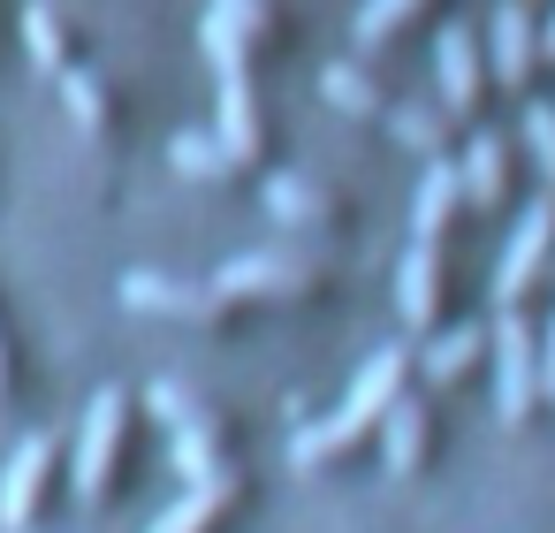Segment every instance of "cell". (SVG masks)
Segmentation results:
<instances>
[{"label": "cell", "instance_id": "obj_29", "mask_svg": "<svg viewBox=\"0 0 555 533\" xmlns=\"http://www.w3.org/2000/svg\"><path fill=\"white\" fill-rule=\"evenodd\" d=\"M0 396H9V351H0Z\"/></svg>", "mask_w": 555, "mask_h": 533}, {"label": "cell", "instance_id": "obj_15", "mask_svg": "<svg viewBox=\"0 0 555 533\" xmlns=\"http://www.w3.org/2000/svg\"><path fill=\"white\" fill-rule=\"evenodd\" d=\"M426 449H434V404L396 396L388 419H380V465H388V480H411L426 465Z\"/></svg>", "mask_w": 555, "mask_h": 533}, {"label": "cell", "instance_id": "obj_12", "mask_svg": "<svg viewBox=\"0 0 555 533\" xmlns=\"http://www.w3.org/2000/svg\"><path fill=\"white\" fill-rule=\"evenodd\" d=\"M259 31H267V0H206V16H198V47H206L214 77H221V69H244V62H251V47H259Z\"/></svg>", "mask_w": 555, "mask_h": 533}, {"label": "cell", "instance_id": "obj_10", "mask_svg": "<svg viewBox=\"0 0 555 533\" xmlns=\"http://www.w3.org/2000/svg\"><path fill=\"white\" fill-rule=\"evenodd\" d=\"M434 85H441L449 115L479 107V92H487V47H479L472 24H441V39H434Z\"/></svg>", "mask_w": 555, "mask_h": 533}, {"label": "cell", "instance_id": "obj_11", "mask_svg": "<svg viewBox=\"0 0 555 533\" xmlns=\"http://www.w3.org/2000/svg\"><path fill=\"white\" fill-rule=\"evenodd\" d=\"M236 503H244V472H236V465H221V472L191 480V487L153 518V533H221V525L236 518Z\"/></svg>", "mask_w": 555, "mask_h": 533}, {"label": "cell", "instance_id": "obj_6", "mask_svg": "<svg viewBox=\"0 0 555 533\" xmlns=\"http://www.w3.org/2000/svg\"><path fill=\"white\" fill-rule=\"evenodd\" d=\"M547 267H555V191H540V199L517 214V229H509V244H502V267H494V297H502V305H525V290H532Z\"/></svg>", "mask_w": 555, "mask_h": 533}, {"label": "cell", "instance_id": "obj_7", "mask_svg": "<svg viewBox=\"0 0 555 533\" xmlns=\"http://www.w3.org/2000/svg\"><path fill=\"white\" fill-rule=\"evenodd\" d=\"M115 290L130 313H153V320H221L229 313L221 282H191V275H160V267H130Z\"/></svg>", "mask_w": 555, "mask_h": 533}, {"label": "cell", "instance_id": "obj_28", "mask_svg": "<svg viewBox=\"0 0 555 533\" xmlns=\"http://www.w3.org/2000/svg\"><path fill=\"white\" fill-rule=\"evenodd\" d=\"M540 62H555V16L540 24Z\"/></svg>", "mask_w": 555, "mask_h": 533}, {"label": "cell", "instance_id": "obj_24", "mask_svg": "<svg viewBox=\"0 0 555 533\" xmlns=\"http://www.w3.org/2000/svg\"><path fill=\"white\" fill-rule=\"evenodd\" d=\"M54 85H62V115H69V130H77V138H100V130H107V85H100L92 69H77V62H69Z\"/></svg>", "mask_w": 555, "mask_h": 533}, {"label": "cell", "instance_id": "obj_9", "mask_svg": "<svg viewBox=\"0 0 555 533\" xmlns=\"http://www.w3.org/2000/svg\"><path fill=\"white\" fill-rule=\"evenodd\" d=\"M214 282H221V297H229V305H244V297L289 305V297H305V290L320 282V267H312L305 252H244V259H229Z\"/></svg>", "mask_w": 555, "mask_h": 533}, {"label": "cell", "instance_id": "obj_16", "mask_svg": "<svg viewBox=\"0 0 555 533\" xmlns=\"http://www.w3.org/2000/svg\"><path fill=\"white\" fill-rule=\"evenodd\" d=\"M396 313H403V328H434V313H441V244H426V237H411V252H403V267H396Z\"/></svg>", "mask_w": 555, "mask_h": 533}, {"label": "cell", "instance_id": "obj_18", "mask_svg": "<svg viewBox=\"0 0 555 533\" xmlns=\"http://www.w3.org/2000/svg\"><path fill=\"white\" fill-rule=\"evenodd\" d=\"M464 206V176H456V161H426V176H418V199H411V237H426V244H441L449 237V214Z\"/></svg>", "mask_w": 555, "mask_h": 533}, {"label": "cell", "instance_id": "obj_26", "mask_svg": "<svg viewBox=\"0 0 555 533\" xmlns=\"http://www.w3.org/2000/svg\"><path fill=\"white\" fill-rule=\"evenodd\" d=\"M426 9V0H365V9H358V24H350V47L358 54H373V47H388L411 16Z\"/></svg>", "mask_w": 555, "mask_h": 533}, {"label": "cell", "instance_id": "obj_20", "mask_svg": "<svg viewBox=\"0 0 555 533\" xmlns=\"http://www.w3.org/2000/svg\"><path fill=\"white\" fill-rule=\"evenodd\" d=\"M267 214H274L282 229H305V237L335 221V206H327V191H320L312 176H289V168H282V176H267Z\"/></svg>", "mask_w": 555, "mask_h": 533}, {"label": "cell", "instance_id": "obj_4", "mask_svg": "<svg viewBox=\"0 0 555 533\" xmlns=\"http://www.w3.org/2000/svg\"><path fill=\"white\" fill-rule=\"evenodd\" d=\"M145 411L168 427V449H176V472H183V480H206V472L229 465V434H221V419H214L191 389L160 381V389L145 396Z\"/></svg>", "mask_w": 555, "mask_h": 533}, {"label": "cell", "instance_id": "obj_5", "mask_svg": "<svg viewBox=\"0 0 555 533\" xmlns=\"http://www.w3.org/2000/svg\"><path fill=\"white\" fill-rule=\"evenodd\" d=\"M479 47H487V77L525 100L532 92V69H540V16H532V0H494Z\"/></svg>", "mask_w": 555, "mask_h": 533}, {"label": "cell", "instance_id": "obj_3", "mask_svg": "<svg viewBox=\"0 0 555 533\" xmlns=\"http://www.w3.org/2000/svg\"><path fill=\"white\" fill-rule=\"evenodd\" d=\"M122 449H130V389H100L85 404V427H77V503L85 510L107 503Z\"/></svg>", "mask_w": 555, "mask_h": 533}, {"label": "cell", "instance_id": "obj_25", "mask_svg": "<svg viewBox=\"0 0 555 533\" xmlns=\"http://www.w3.org/2000/svg\"><path fill=\"white\" fill-rule=\"evenodd\" d=\"M517 138H525V153H532V176H540V191H555V100H532V92H525Z\"/></svg>", "mask_w": 555, "mask_h": 533}, {"label": "cell", "instance_id": "obj_13", "mask_svg": "<svg viewBox=\"0 0 555 533\" xmlns=\"http://www.w3.org/2000/svg\"><path fill=\"white\" fill-rule=\"evenodd\" d=\"M487 358V328L479 320H449V328H426V343L411 351V366L426 373V389H449V381H464L472 366Z\"/></svg>", "mask_w": 555, "mask_h": 533}, {"label": "cell", "instance_id": "obj_17", "mask_svg": "<svg viewBox=\"0 0 555 533\" xmlns=\"http://www.w3.org/2000/svg\"><path fill=\"white\" fill-rule=\"evenodd\" d=\"M456 176H464V206H502L509 199V138L472 130L456 153Z\"/></svg>", "mask_w": 555, "mask_h": 533}, {"label": "cell", "instance_id": "obj_14", "mask_svg": "<svg viewBox=\"0 0 555 533\" xmlns=\"http://www.w3.org/2000/svg\"><path fill=\"white\" fill-rule=\"evenodd\" d=\"M214 130L229 138V153H236V161H259V145H267V123H259L251 69H221V85H214Z\"/></svg>", "mask_w": 555, "mask_h": 533}, {"label": "cell", "instance_id": "obj_8", "mask_svg": "<svg viewBox=\"0 0 555 533\" xmlns=\"http://www.w3.org/2000/svg\"><path fill=\"white\" fill-rule=\"evenodd\" d=\"M54 465H62V434H24L9 472H0V525L9 533H31L39 525V503L54 487Z\"/></svg>", "mask_w": 555, "mask_h": 533}, {"label": "cell", "instance_id": "obj_1", "mask_svg": "<svg viewBox=\"0 0 555 533\" xmlns=\"http://www.w3.org/2000/svg\"><path fill=\"white\" fill-rule=\"evenodd\" d=\"M403 381H411V351H403V343H380V351L358 366L350 396H343L327 419H312V427L289 434V465H297V472H327V465H343V457L388 419V404L403 396Z\"/></svg>", "mask_w": 555, "mask_h": 533}, {"label": "cell", "instance_id": "obj_22", "mask_svg": "<svg viewBox=\"0 0 555 533\" xmlns=\"http://www.w3.org/2000/svg\"><path fill=\"white\" fill-rule=\"evenodd\" d=\"M24 54H31V69H47V77L69 69V24H62L54 0H31V9H24Z\"/></svg>", "mask_w": 555, "mask_h": 533}, {"label": "cell", "instance_id": "obj_30", "mask_svg": "<svg viewBox=\"0 0 555 533\" xmlns=\"http://www.w3.org/2000/svg\"><path fill=\"white\" fill-rule=\"evenodd\" d=\"M547 404H555V389H547Z\"/></svg>", "mask_w": 555, "mask_h": 533}, {"label": "cell", "instance_id": "obj_19", "mask_svg": "<svg viewBox=\"0 0 555 533\" xmlns=\"http://www.w3.org/2000/svg\"><path fill=\"white\" fill-rule=\"evenodd\" d=\"M320 100H327L335 115H350V123H380V115H388V92H380V77H373L365 62H327V69H320Z\"/></svg>", "mask_w": 555, "mask_h": 533}, {"label": "cell", "instance_id": "obj_2", "mask_svg": "<svg viewBox=\"0 0 555 533\" xmlns=\"http://www.w3.org/2000/svg\"><path fill=\"white\" fill-rule=\"evenodd\" d=\"M487 366H494V419L502 427H525L532 404L547 396L540 381V328L525 320V305H502L494 328H487Z\"/></svg>", "mask_w": 555, "mask_h": 533}, {"label": "cell", "instance_id": "obj_23", "mask_svg": "<svg viewBox=\"0 0 555 533\" xmlns=\"http://www.w3.org/2000/svg\"><path fill=\"white\" fill-rule=\"evenodd\" d=\"M380 123L396 130L403 153H426V161H434V153L449 145V107H434V100H403V107H388Z\"/></svg>", "mask_w": 555, "mask_h": 533}, {"label": "cell", "instance_id": "obj_27", "mask_svg": "<svg viewBox=\"0 0 555 533\" xmlns=\"http://www.w3.org/2000/svg\"><path fill=\"white\" fill-rule=\"evenodd\" d=\"M540 381L555 389V313H547V328H540Z\"/></svg>", "mask_w": 555, "mask_h": 533}, {"label": "cell", "instance_id": "obj_21", "mask_svg": "<svg viewBox=\"0 0 555 533\" xmlns=\"http://www.w3.org/2000/svg\"><path fill=\"white\" fill-rule=\"evenodd\" d=\"M168 161H176V176H191V183H221V176H236L244 161L229 153V138L221 130H183L176 145H168Z\"/></svg>", "mask_w": 555, "mask_h": 533}]
</instances>
